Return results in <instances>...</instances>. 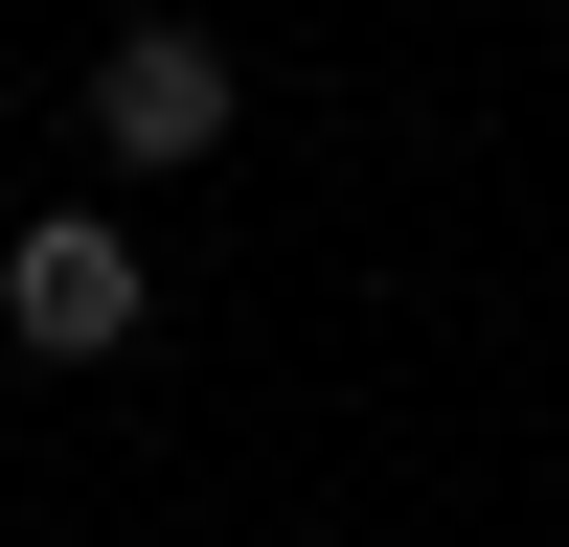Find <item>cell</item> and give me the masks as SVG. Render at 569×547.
I'll return each instance as SVG.
<instances>
[{
  "instance_id": "obj_1",
  "label": "cell",
  "mask_w": 569,
  "mask_h": 547,
  "mask_svg": "<svg viewBox=\"0 0 569 547\" xmlns=\"http://www.w3.org/2000/svg\"><path fill=\"white\" fill-rule=\"evenodd\" d=\"M228 115H251V69H228L206 23H114V46H91V160H114V182L228 160Z\"/></svg>"
},
{
  "instance_id": "obj_2",
  "label": "cell",
  "mask_w": 569,
  "mask_h": 547,
  "mask_svg": "<svg viewBox=\"0 0 569 547\" xmlns=\"http://www.w3.org/2000/svg\"><path fill=\"white\" fill-rule=\"evenodd\" d=\"M137 319H160V274H137V228H91V206H46L23 251H0V342H23V365H114Z\"/></svg>"
}]
</instances>
